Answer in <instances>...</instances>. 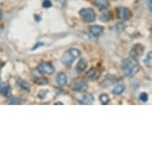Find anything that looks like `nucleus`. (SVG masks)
Listing matches in <instances>:
<instances>
[{
    "label": "nucleus",
    "instance_id": "f3484780",
    "mask_svg": "<svg viewBox=\"0 0 152 152\" xmlns=\"http://www.w3.org/2000/svg\"><path fill=\"white\" fill-rule=\"evenodd\" d=\"M94 3L100 10H106L110 5L108 0H94Z\"/></svg>",
    "mask_w": 152,
    "mask_h": 152
},
{
    "label": "nucleus",
    "instance_id": "6e6552de",
    "mask_svg": "<svg viewBox=\"0 0 152 152\" xmlns=\"http://www.w3.org/2000/svg\"><path fill=\"white\" fill-rule=\"evenodd\" d=\"M89 33L93 36V37H100L104 32V28L99 25H93L91 26L88 29Z\"/></svg>",
    "mask_w": 152,
    "mask_h": 152
},
{
    "label": "nucleus",
    "instance_id": "5701e85b",
    "mask_svg": "<svg viewBox=\"0 0 152 152\" xmlns=\"http://www.w3.org/2000/svg\"><path fill=\"white\" fill-rule=\"evenodd\" d=\"M140 100L143 103H146L148 100V94L146 92H142L140 95Z\"/></svg>",
    "mask_w": 152,
    "mask_h": 152
},
{
    "label": "nucleus",
    "instance_id": "20e7f679",
    "mask_svg": "<svg viewBox=\"0 0 152 152\" xmlns=\"http://www.w3.org/2000/svg\"><path fill=\"white\" fill-rule=\"evenodd\" d=\"M116 13H117V17L120 20L123 21V22H127L131 19V18L132 17V11L130 10L127 7H120L117 8L116 10Z\"/></svg>",
    "mask_w": 152,
    "mask_h": 152
},
{
    "label": "nucleus",
    "instance_id": "c85d7f7f",
    "mask_svg": "<svg viewBox=\"0 0 152 152\" xmlns=\"http://www.w3.org/2000/svg\"><path fill=\"white\" fill-rule=\"evenodd\" d=\"M4 65H5V62H4L3 61H2L1 59H0V69H2V68L4 66Z\"/></svg>",
    "mask_w": 152,
    "mask_h": 152
},
{
    "label": "nucleus",
    "instance_id": "f03ea898",
    "mask_svg": "<svg viewBox=\"0 0 152 152\" xmlns=\"http://www.w3.org/2000/svg\"><path fill=\"white\" fill-rule=\"evenodd\" d=\"M79 15L81 20L85 23H93L96 18V11L92 8H82L79 11Z\"/></svg>",
    "mask_w": 152,
    "mask_h": 152
},
{
    "label": "nucleus",
    "instance_id": "a878e982",
    "mask_svg": "<svg viewBox=\"0 0 152 152\" xmlns=\"http://www.w3.org/2000/svg\"><path fill=\"white\" fill-rule=\"evenodd\" d=\"M43 45H44V43H42V42H38V43H37V44L35 45V46H34V47L32 48V50H37V48H38V47H41V46H43Z\"/></svg>",
    "mask_w": 152,
    "mask_h": 152
},
{
    "label": "nucleus",
    "instance_id": "423d86ee",
    "mask_svg": "<svg viewBox=\"0 0 152 152\" xmlns=\"http://www.w3.org/2000/svg\"><path fill=\"white\" fill-rule=\"evenodd\" d=\"M88 85L87 82L83 80H77L76 82L72 83L71 88L72 91L77 92H85L88 90Z\"/></svg>",
    "mask_w": 152,
    "mask_h": 152
},
{
    "label": "nucleus",
    "instance_id": "bb28decb",
    "mask_svg": "<svg viewBox=\"0 0 152 152\" xmlns=\"http://www.w3.org/2000/svg\"><path fill=\"white\" fill-rule=\"evenodd\" d=\"M147 7L149 9V10L151 12V10H152V2L151 0H147Z\"/></svg>",
    "mask_w": 152,
    "mask_h": 152
},
{
    "label": "nucleus",
    "instance_id": "412c9836",
    "mask_svg": "<svg viewBox=\"0 0 152 152\" xmlns=\"http://www.w3.org/2000/svg\"><path fill=\"white\" fill-rule=\"evenodd\" d=\"M68 51H69L76 59L78 58H80V54H81L80 50H79V49H77V48H71V49H69Z\"/></svg>",
    "mask_w": 152,
    "mask_h": 152
},
{
    "label": "nucleus",
    "instance_id": "aec40b11",
    "mask_svg": "<svg viewBox=\"0 0 152 152\" xmlns=\"http://www.w3.org/2000/svg\"><path fill=\"white\" fill-rule=\"evenodd\" d=\"M144 62V65L147 66V68H151L152 65V53L151 51L148 52V53L146 56V58L143 61Z\"/></svg>",
    "mask_w": 152,
    "mask_h": 152
},
{
    "label": "nucleus",
    "instance_id": "2f4dec72",
    "mask_svg": "<svg viewBox=\"0 0 152 152\" xmlns=\"http://www.w3.org/2000/svg\"><path fill=\"white\" fill-rule=\"evenodd\" d=\"M112 1H114V2H116L117 0H112Z\"/></svg>",
    "mask_w": 152,
    "mask_h": 152
},
{
    "label": "nucleus",
    "instance_id": "6ab92c4d",
    "mask_svg": "<svg viewBox=\"0 0 152 152\" xmlns=\"http://www.w3.org/2000/svg\"><path fill=\"white\" fill-rule=\"evenodd\" d=\"M100 101L101 103V104L103 105H107L109 104L110 103V98L109 96L107 93H102L100 95Z\"/></svg>",
    "mask_w": 152,
    "mask_h": 152
},
{
    "label": "nucleus",
    "instance_id": "9b49d317",
    "mask_svg": "<svg viewBox=\"0 0 152 152\" xmlns=\"http://www.w3.org/2000/svg\"><path fill=\"white\" fill-rule=\"evenodd\" d=\"M76 60V58L72 56L71 53H70L69 51H66L65 54L63 55L62 58H61V61L65 66H67V67H70V66H72V65L74 62V61Z\"/></svg>",
    "mask_w": 152,
    "mask_h": 152
},
{
    "label": "nucleus",
    "instance_id": "39448f33",
    "mask_svg": "<svg viewBox=\"0 0 152 152\" xmlns=\"http://www.w3.org/2000/svg\"><path fill=\"white\" fill-rule=\"evenodd\" d=\"M144 50L145 47L142 44L136 43L132 46V50H131V57L137 59V58H140L141 56H142L143 53H144Z\"/></svg>",
    "mask_w": 152,
    "mask_h": 152
},
{
    "label": "nucleus",
    "instance_id": "c756f323",
    "mask_svg": "<svg viewBox=\"0 0 152 152\" xmlns=\"http://www.w3.org/2000/svg\"><path fill=\"white\" fill-rule=\"evenodd\" d=\"M54 104L55 105H56V104H61V105H62L63 103H61V102H56V103H54Z\"/></svg>",
    "mask_w": 152,
    "mask_h": 152
},
{
    "label": "nucleus",
    "instance_id": "7ed1b4c3",
    "mask_svg": "<svg viewBox=\"0 0 152 152\" xmlns=\"http://www.w3.org/2000/svg\"><path fill=\"white\" fill-rule=\"evenodd\" d=\"M37 72L40 73H44V74L47 75H52L55 71L54 66L53 65L51 62H48V61H43L41 62L39 65H37Z\"/></svg>",
    "mask_w": 152,
    "mask_h": 152
},
{
    "label": "nucleus",
    "instance_id": "473e14b6",
    "mask_svg": "<svg viewBox=\"0 0 152 152\" xmlns=\"http://www.w3.org/2000/svg\"><path fill=\"white\" fill-rule=\"evenodd\" d=\"M0 80H1V77H0Z\"/></svg>",
    "mask_w": 152,
    "mask_h": 152
},
{
    "label": "nucleus",
    "instance_id": "b1692460",
    "mask_svg": "<svg viewBox=\"0 0 152 152\" xmlns=\"http://www.w3.org/2000/svg\"><path fill=\"white\" fill-rule=\"evenodd\" d=\"M52 6H53V3L50 0H45V1H43L42 7L44 8L49 9V8L52 7Z\"/></svg>",
    "mask_w": 152,
    "mask_h": 152
},
{
    "label": "nucleus",
    "instance_id": "f8f14e48",
    "mask_svg": "<svg viewBox=\"0 0 152 152\" xmlns=\"http://www.w3.org/2000/svg\"><path fill=\"white\" fill-rule=\"evenodd\" d=\"M88 68V62L87 61L85 60V58H80L79 61L77 63L76 65V67H75V69H76V72L80 74L82 73L86 70V69Z\"/></svg>",
    "mask_w": 152,
    "mask_h": 152
},
{
    "label": "nucleus",
    "instance_id": "393cba45",
    "mask_svg": "<svg viewBox=\"0 0 152 152\" xmlns=\"http://www.w3.org/2000/svg\"><path fill=\"white\" fill-rule=\"evenodd\" d=\"M48 93V90L42 89L39 93H38V98H40L41 100H43L44 98L46 97V95Z\"/></svg>",
    "mask_w": 152,
    "mask_h": 152
},
{
    "label": "nucleus",
    "instance_id": "7c9ffc66",
    "mask_svg": "<svg viewBox=\"0 0 152 152\" xmlns=\"http://www.w3.org/2000/svg\"><path fill=\"white\" fill-rule=\"evenodd\" d=\"M2 18H3V14H2L1 11H0V21L2 20Z\"/></svg>",
    "mask_w": 152,
    "mask_h": 152
},
{
    "label": "nucleus",
    "instance_id": "dca6fc26",
    "mask_svg": "<svg viewBox=\"0 0 152 152\" xmlns=\"http://www.w3.org/2000/svg\"><path fill=\"white\" fill-rule=\"evenodd\" d=\"M113 18V15H112V11L110 10H104L103 11L102 14L100 15V19L103 23H107L110 22Z\"/></svg>",
    "mask_w": 152,
    "mask_h": 152
},
{
    "label": "nucleus",
    "instance_id": "1a4fd4ad",
    "mask_svg": "<svg viewBox=\"0 0 152 152\" xmlns=\"http://www.w3.org/2000/svg\"><path fill=\"white\" fill-rule=\"evenodd\" d=\"M0 95L4 97H10L12 95L11 88L7 83H1L0 84Z\"/></svg>",
    "mask_w": 152,
    "mask_h": 152
},
{
    "label": "nucleus",
    "instance_id": "9d476101",
    "mask_svg": "<svg viewBox=\"0 0 152 152\" xmlns=\"http://www.w3.org/2000/svg\"><path fill=\"white\" fill-rule=\"evenodd\" d=\"M95 98L92 93H85L84 94L80 100H79V104L82 105H91L93 104Z\"/></svg>",
    "mask_w": 152,
    "mask_h": 152
},
{
    "label": "nucleus",
    "instance_id": "ddd939ff",
    "mask_svg": "<svg viewBox=\"0 0 152 152\" xmlns=\"http://www.w3.org/2000/svg\"><path fill=\"white\" fill-rule=\"evenodd\" d=\"M56 81L58 83V85L61 87L65 86L67 85L68 77L66 73L64 72H59L56 76Z\"/></svg>",
    "mask_w": 152,
    "mask_h": 152
},
{
    "label": "nucleus",
    "instance_id": "f257e3e1",
    "mask_svg": "<svg viewBox=\"0 0 152 152\" xmlns=\"http://www.w3.org/2000/svg\"><path fill=\"white\" fill-rule=\"evenodd\" d=\"M121 69L126 77L132 78L139 72L140 70V65L137 59L130 57L122 61Z\"/></svg>",
    "mask_w": 152,
    "mask_h": 152
},
{
    "label": "nucleus",
    "instance_id": "4be33fe9",
    "mask_svg": "<svg viewBox=\"0 0 152 152\" xmlns=\"http://www.w3.org/2000/svg\"><path fill=\"white\" fill-rule=\"evenodd\" d=\"M23 100L20 98H13L9 101V104L10 105H20L22 104Z\"/></svg>",
    "mask_w": 152,
    "mask_h": 152
},
{
    "label": "nucleus",
    "instance_id": "0eeeda50",
    "mask_svg": "<svg viewBox=\"0 0 152 152\" xmlns=\"http://www.w3.org/2000/svg\"><path fill=\"white\" fill-rule=\"evenodd\" d=\"M101 73H102V72L99 68H92L91 69L88 70L85 73V77L87 78L88 80L94 81V80H98L100 77Z\"/></svg>",
    "mask_w": 152,
    "mask_h": 152
},
{
    "label": "nucleus",
    "instance_id": "cd10ccee",
    "mask_svg": "<svg viewBox=\"0 0 152 152\" xmlns=\"http://www.w3.org/2000/svg\"><path fill=\"white\" fill-rule=\"evenodd\" d=\"M34 18H35V20L37 21V22H40V21H41V17L39 16V15H35Z\"/></svg>",
    "mask_w": 152,
    "mask_h": 152
},
{
    "label": "nucleus",
    "instance_id": "2eb2a0df",
    "mask_svg": "<svg viewBox=\"0 0 152 152\" xmlns=\"http://www.w3.org/2000/svg\"><path fill=\"white\" fill-rule=\"evenodd\" d=\"M17 84L20 87L21 89H23V91H26V92H30V85L24 79H22V78H18L17 80Z\"/></svg>",
    "mask_w": 152,
    "mask_h": 152
},
{
    "label": "nucleus",
    "instance_id": "a211bd4d",
    "mask_svg": "<svg viewBox=\"0 0 152 152\" xmlns=\"http://www.w3.org/2000/svg\"><path fill=\"white\" fill-rule=\"evenodd\" d=\"M125 90H126L125 85L123 84H120V85H115V88L112 89V94L115 95V96H120L124 92Z\"/></svg>",
    "mask_w": 152,
    "mask_h": 152
},
{
    "label": "nucleus",
    "instance_id": "4468645a",
    "mask_svg": "<svg viewBox=\"0 0 152 152\" xmlns=\"http://www.w3.org/2000/svg\"><path fill=\"white\" fill-rule=\"evenodd\" d=\"M33 80L36 85H46L49 83L47 78L42 77V76H38V75L34 74L33 75Z\"/></svg>",
    "mask_w": 152,
    "mask_h": 152
}]
</instances>
